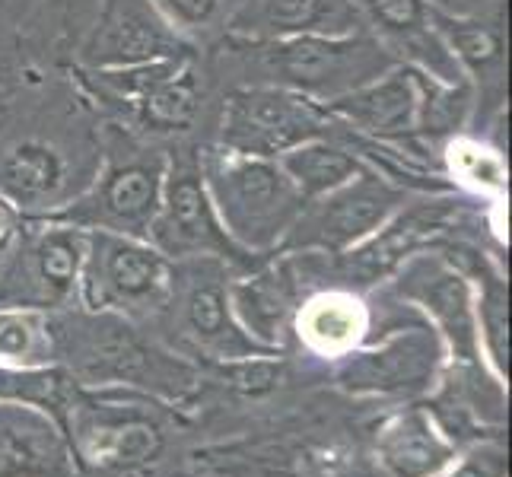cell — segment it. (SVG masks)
<instances>
[{
  "instance_id": "7402d4cb",
  "label": "cell",
  "mask_w": 512,
  "mask_h": 477,
  "mask_svg": "<svg viewBox=\"0 0 512 477\" xmlns=\"http://www.w3.org/2000/svg\"><path fill=\"white\" fill-rule=\"evenodd\" d=\"M233 306L252 331L271 334L280 325V318H284V293H280L271 277H261L233 290Z\"/></svg>"
},
{
  "instance_id": "3957f363",
  "label": "cell",
  "mask_w": 512,
  "mask_h": 477,
  "mask_svg": "<svg viewBox=\"0 0 512 477\" xmlns=\"http://www.w3.org/2000/svg\"><path fill=\"white\" fill-rule=\"evenodd\" d=\"M169 166V150L140 137L121 125L102 128V163L67 207L51 220H61L80 229L147 239L150 223L163 201V179Z\"/></svg>"
},
{
  "instance_id": "d4e9b609",
  "label": "cell",
  "mask_w": 512,
  "mask_h": 477,
  "mask_svg": "<svg viewBox=\"0 0 512 477\" xmlns=\"http://www.w3.org/2000/svg\"><path fill=\"white\" fill-rule=\"evenodd\" d=\"M42 322L32 312H0V357H26L35 350Z\"/></svg>"
},
{
  "instance_id": "2e32d148",
  "label": "cell",
  "mask_w": 512,
  "mask_h": 477,
  "mask_svg": "<svg viewBox=\"0 0 512 477\" xmlns=\"http://www.w3.org/2000/svg\"><path fill=\"white\" fill-rule=\"evenodd\" d=\"M26 261H29V277L42 287V293L64 296L83 274L86 229L48 217V226L32 236Z\"/></svg>"
},
{
  "instance_id": "6da1fadb",
  "label": "cell",
  "mask_w": 512,
  "mask_h": 477,
  "mask_svg": "<svg viewBox=\"0 0 512 477\" xmlns=\"http://www.w3.org/2000/svg\"><path fill=\"white\" fill-rule=\"evenodd\" d=\"M74 102H42L0 121V198L16 214L51 217L93 182L102 128L86 125Z\"/></svg>"
},
{
  "instance_id": "5bb4252c",
  "label": "cell",
  "mask_w": 512,
  "mask_h": 477,
  "mask_svg": "<svg viewBox=\"0 0 512 477\" xmlns=\"http://www.w3.org/2000/svg\"><path fill=\"white\" fill-rule=\"evenodd\" d=\"M201 105H204V80L198 74V58H194L172 80H166L144 99L128 105L118 118L128 121V131L153 140V137H172L191 131V125L201 115Z\"/></svg>"
},
{
  "instance_id": "f1b7e54d",
  "label": "cell",
  "mask_w": 512,
  "mask_h": 477,
  "mask_svg": "<svg viewBox=\"0 0 512 477\" xmlns=\"http://www.w3.org/2000/svg\"><path fill=\"white\" fill-rule=\"evenodd\" d=\"M13 217H16V210L0 198V239H4L10 233V226H13Z\"/></svg>"
},
{
  "instance_id": "8fae6325",
  "label": "cell",
  "mask_w": 512,
  "mask_h": 477,
  "mask_svg": "<svg viewBox=\"0 0 512 477\" xmlns=\"http://www.w3.org/2000/svg\"><path fill=\"white\" fill-rule=\"evenodd\" d=\"M83 271L90 274V287L118 303H150L163 296L172 268L169 258L147 239L115 236L90 229L86 233V261Z\"/></svg>"
},
{
  "instance_id": "484cf974",
  "label": "cell",
  "mask_w": 512,
  "mask_h": 477,
  "mask_svg": "<svg viewBox=\"0 0 512 477\" xmlns=\"http://www.w3.org/2000/svg\"><path fill=\"white\" fill-rule=\"evenodd\" d=\"M39 468H42V462H39V455L32 452L29 443H23V439L10 430L0 433V477L32 474Z\"/></svg>"
},
{
  "instance_id": "f546056e",
  "label": "cell",
  "mask_w": 512,
  "mask_h": 477,
  "mask_svg": "<svg viewBox=\"0 0 512 477\" xmlns=\"http://www.w3.org/2000/svg\"><path fill=\"white\" fill-rule=\"evenodd\" d=\"M455 477H484V471H478V468L471 465V468H462V471H458Z\"/></svg>"
},
{
  "instance_id": "30bf717a",
  "label": "cell",
  "mask_w": 512,
  "mask_h": 477,
  "mask_svg": "<svg viewBox=\"0 0 512 477\" xmlns=\"http://www.w3.org/2000/svg\"><path fill=\"white\" fill-rule=\"evenodd\" d=\"M360 26L395 58L443 86H471L433 26L430 0H353Z\"/></svg>"
},
{
  "instance_id": "83f0119b",
  "label": "cell",
  "mask_w": 512,
  "mask_h": 477,
  "mask_svg": "<svg viewBox=\"0 0 512 477\" xmlns=\"http://www.w3.org/2000/svg\"><path fill=\"white\" fill-rule=\"evenodd\" d=\"M344 471V458L334 449H312L299 462V474L303 477H338Z\"/></svg>"
},
{
  "instance_id": "7a4b0ae2",
  "label": "cell",
  "mask_w": 512,
  "mask_h": 477,
  "mask_svg": "<svg viewBox=\"0 0 512 477\" xmlns=\"http://www.w3.org/2000/svg\"><path fill=\"white\" fill-rule=\"evenodd\" d=\"M226 55L242 61L249 83L293 90L328 105L395 67V58L366 29L344 35H293V39H236L226 35ZM242 86V83H239Z\"/></svg>"
},
{
  "instance_id": "8992f818",
  "label": "cell",
  "mask_w": 512,
  "mask_h": 477,
  "mask_svg": "<svg viewBox=\"0 0 512 477\" xmlns=\"http://www.w3.org/2000/svg\"><path fill=\"white\" fill-rule=\"evenodd\" d=\"M325 134H331L325 105L280 86L242 83L233 86L220 105L217 147L229 153L277 159Z\"/></svg>"
},
{
  "instance_id": "9c48e42d",
  "label": "cell",
  "mask_w": 512,
  "mask_h": 477,
  "mask_svg": "<svg viewBox=\"0 0 512 477\" xmlns=\"http://www.w3.org/2000/svg\"><path fill=\"white\" fill-rule=\"evenodd\" d=\"M401 204L404 188L379 169L366 166L347 185L334 188L325 198L309 201L290 233L296 242L347 252L373 236Z\"/></svg>"
},
{
  "instance_id": "603a6c76",
  "label": "cell",
  "mask_w": 512,
  "mask_h": 477,
  "mask_svg": "<svg viewBox=\"0 0 512 477\" xmlns=\"http://www.w3.org/2000/svg\"><path fill=\"white\" fill-rule=\"evenodd\" d=\"M385 455H388V465H392L398 474L417 477V474H423V471H430V468L439 465L443 449H439V443L423 427H414V423H408V427H404L401 433H395L392 439H388Z\"/></svg>"
},
{
  "instance_id": "4316f807",
  "label": "cell",
  "mask_w": 512,
  "mask_h": 477,
  "mask_svg": "<svg viewBox=\"0 0 512 477\" xmlns=\"http://www.w3.org/2000/svg\"><path fill=\"white\" fill-rule=\"evenodd\" d=\"M436 10L458 13V16H484V20H500L506 13V0H430Z\"/></svg>"
},
{
  "instance_id": "9a60e30c",
  "label": "cell",
  "mask_w": 512,
  "mask_h": 477,
  "mask_svg": "<svg viewBox=\"0 0 512 477\" xmlns=\"http://www.w3.org/2000/svg\"><path fill=\"white\" fill-rule=\"evenodd\" d=\"M277 166L284 169V175L306 204L325 198V194L347 185L353 175L366 169L363 159L334 134L306 140V144L287 150L284 156H277Z\"/></svg>"
},
{
  "instance_id": "4fadbf2b",
  "label": "cell",
  "mask_w": 512,
  "mask_h": 477,
  "mask_svg": "<svg viewBox=\"0 0 512 477\" xmlns=\"http://www.w3.org/2000/svg\"><path fill=\"white\" fill-rule=\"evenodd\" d=\"M433 26L439 32V39L446 42L455 64L462 67L474 96L493 93V99L503 102V77H506L503 23L484 20V16H458L433 7Z\"/></svg>"
},
{
  "instance_id": "e0dca14e",
  "label": "cell",
  "mask_w": 512,
  "mask_h": 477,
  "mask_svg": "<svg viewBox=\"0 0 512 477\" xmlns=\"http://www.w3.org/2000/svg\"><path fill=\"white\" fill-rule=\"evenodd\" d=\"M439 169L446 172L452 185H462L484 198H503L509 188V166L500 144H490L487 137L455 134L439 150Z\"/></svg>"
},
{
  "instance_id": "cb8c5ba5",
  "label": "cell",
  "mask_w": 512,
  "mask_h": 477,
  "mask_svg": "<svg viewBox=\"0 0 512 477\" xmlns=\"http://www.w3.org/2000/svg\"><path fill=\"white\" fill-rule=\"evenodd\" d=\"M160 449V433L147 423H121V427L102 430L99 439V455L102 462H118V465H131V462H147Z\"/></svg>"
},
{
  "instance_id": "7c38bea8",
  "label": "cell",
  "mask_w": 512,
  "mask_h": 477,
  "mask_svg": "<svg viewBox=\"0 0 512 477\" xmlns=\"http://www.w3.org/2000/svg\"><path fill=\"white\" fill-rule=\"evenodd\" d=\"M353 0H239L226 35L236 39H293V35L357 32Z\"/></svg>"
},
{
  "instance_id": "44dd1931",
  "label": "cell",
  "mask_w": 512,
  "mask_h": 477,
  "mask_svg": "<svg viewBox=\"0 0 512 477\" xmlns=\"http://www.w3.org/2000/svg\"><path fill=\"white\" fill-rule=\"evenodd\" d=\"M166 16V23L185 35L191 45L210 39L214 32H226L233 7L229 0H150Z\"/></svg>"
},
{
  "instance_id": "277c9868",
  "label": "cell",
  "mask_w": 512,
  "mask_h": 477,
  "mask_svg": "<svg viewBox=\"0 0 512 477\" xmlns=\"http://www.w3.org/2000/svg\"><path fill=\"white\" fill-rule=\"evenodd\" d=\"M198 163L217 217L239 249H271L303 214L306 201L277 166V159L201 147Z\"/></svg>"
},
{
  "instance_id": "ffe728a7",
  "label": "cell",
  "mask_w": 512,
  "mask_h": 477,
  "mask_svg": "<svg viewBox=\"0 0 512 477\" xmlns=\"http://www.w3.org/2000/svg\"><path fill=\"white\" fill-rule=\"evenodd\" d=\"M185 315L191 331L204 341H236V325L229 315V296L220 280L201 277L198 284L188 290L185 299Z\"/></svg>"
},
{
  "instance_id": "d6986e66",
  "label": "cell",
  "mask_w": 512,
  "mask_h": 477,
  "mask_svg": "<svg viewBox=\"0 0 512 477\" xmlns=\"http://www.w3.org/2000/svg\"><path fill=\"white\" fill-rule=\"evenodd\" d=\"M299 328L319 347H344L363 331V309L350 296H319L303 312Z\"/></svg>"
},
{
  "instance_id": "52a82bcc",
  "label": "cell",
  "mask_w": 512,
  "mask_h": 477,
  "mask_svg": "<svg viewBox=\"0 0 512 477\" xmlns=\"http://www.w3.org/2000/svg\"><path fill=\"white\" fill-rule=\"evenodd\" d=\"M166 258L188 255H226L239 258L242 249L226 236L210 201L198 150H169V166L163 179V201L150 223V236Z\"/></svg>"
},
{
  "instance_id": "ba28073f",
  "label": "cell",
  "mask_w": 512,
  "mask_h": 477,
  "mask_svg": "<svg viewBox=\"0 0 512 477\" xmlns=\"http://www.w3.org/2000/svg\"><path fill=\"white\" fill-rule=\"evenodd\" d=\"M185 35L175 32L150 0H96L77 58L80 70H112L160 58L198 55Z\"/></svg>"
},
{
  "instance_id": "5b68a950",
  "label": "cell",
  "mask_w": 512,
  "mask_h": 477,
  "mask_svg": "<svg viewBox=\"0 0 512 477\" xmlns=\"http://www.w3.org/2000/svg\"><path fill=\"white\" fill-rule=\"evenodd\" d=\"M430 86L433 80L427 74L408 64H395L360 90L328 102L325 109L338 125L392 150L404 166L417 172V166H430V144L423 137Z\"/></svg>"
},
{
  "instance_id": "ac0fdd59",
  "label": "cell",
  "mask_w": 512,
  "mask_h": 477,
  "mask_svg": "<svg viewBox=\"0 0 512 477\" xmlns=\"http://www.w3.org/2000/svg\"><path fill=\"white\" fill-rule=\"evenodd\" d=\"M411 293L420 296L430 306V312L443 322L449 331V338L462 347L471 350L474 344V315H471V296L468 284L458 274L446 268H433V264H417L411 271Z\"/></svg>"
}]
</instances>
